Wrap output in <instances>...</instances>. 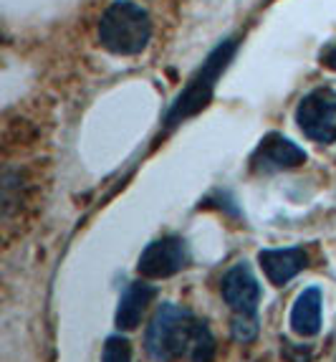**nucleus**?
<instances>
[{
	"label": "nucleus",
	"instance_id": "obj_10",
	"mask_svg": "<svg viewBox=\"0 0 336 362\" xmlns=\"http://www.w3.org/2000/svg\"><path fill=\"white\" fill-rule=\"evenodd\" d=\"M321 307H324V296L318 286H308L296 296L288 325L299 337H316L321 332Z\"/></svg>",
	"mask_w": 336,
	"mask_h": 362
},
{
	"label": "nucleus",
	"instance_id": "obj_4",
	"mask_svg": "<svg viewBox=\"0 0 336 362\" xmlns=\"http://www.w3.org/2000/svg\"><path fill=\"white\" fill-rule=\"evenodd\" d=\"M190 264V248L180 235H164L144 248L137 261V274L142 279H169Z\"/></svg>",
	"mask_w": 336,
	"mask_h": 362
},
{
	"label": "nucleus",
	"instance_id": "obj_1",
	"mask_svg": "<svg viewBox=\"0 0 336 362\" xmlns=\"http://www.w3.org/2000/svg\"><path fill=\"white\" fill-rule=\"evenodd\" d=\"M144 350L155 362H212L217 342L208 322L172 302H162L144 329Z\"/></svg>",
	"mask_w": 336,
	"mask_h": 362
},
{
	"label": "nucleus",
	"instance_id": "obj_11",
	"mask_svg": "<svg viewBox=\"0 0 336 362\" xmlns=\"http://www.w3.org/2000/svg\"><path fill=\"white\" fill-rule=\"evenodd\" d=\"M102 362H132V342L124 334H109L102 350Z\"/></svg>",
	"mask_w": 336,
	"mask_h": 362
},
{
	"label": "nucleus",
	"instance_id": "obj_8",
	"mask_svg": "<svg viewBox=\"0 0 336 362\" xmlns=\"http://www.w3.org/2000/svg\"><path fill=\"white\" fill-rule=\"evenodd\" d=\"M258 264L265 279L273 286H286L294 276H299L308 264V254L301 246L291 248H263L258 254Z\"/></svg>",
	"mask_w": 336,
	"mask_h": 362
},
{
	"label": "nucleus",
	"instance_id": "obj_13",
	"mask_svg": "<svg viewBox=\"0 0 336 362\" xmlns=\"http://www.w3.org/2000/svg\"><path fill=\"white\" fill-rule=\"evenodd\" d=\"M321 64H324V66H329L331 71H336V41L331 43L324 54H321Z\"/></svg>",
	"mask_w": 336,
	"mask_h": 362
},
{
	"label": "nucleus",
	"instance_id": "obj_6",
	"mask_svg": "<svg viewBox=\"0 0 336 362\" xmlns=\"http://www.w3.org/2000/svg\"><path fill=\"white\" fill-rule=\"evenodd\" d=\"M304 163H306V150L276 132L265 134L251 155V170L256 175H273L283 170H294Z\"/></svg>",
	"mask_w": 336,
	"mask_h": 362
},
{
	"label": "nucleus",
	"instance_id": "obj_9",
	"mask_svg": "<svg viewBox=\"0 0 336 362\" xmlns=\"http://www.w3.org/2000/svg\"><path fill=\"white\" fill-rule=\"evenodd\" d=\"M157 296V286L150 284V279H139L126 286L119 296L116 304L114 322L119 327V332H132L142 325V317L147 312V307L152 304V299Z\"/></svg>",
	"mask_w": 336,
	"mask_h": 362
},
{
	"label": "nucleus",
	"instance_id": "obj_7",
	"mask_svg": "<svg viewBox=\"0 0 336 362\" xmlns=\"http://www.w3.org/2000/svg\"><path fill=\"white\" fill-rule=\"evenodd\" d=\"M230 49H233V46H230ZM230 49H222V46H220V49H217L215 54L208 59L203 74L192 81L190 89H187L185 94L180 97V102L174 104L172 115H169V122L182 119V117H187L190 112H195V109L203 107L205 99L210 97V89H212V84H215V78H217V74H220V69H225V61H228Z\"/></svg>",
	"mask_w": 336,
	"mask_h": 362
},
{
	"label": "nucleus",
	"instance_id": "obj_5",
	"mask_svg": "<svg viewBox=\"0 0 336 362\" xmlns=\"http://www.w3.org/2000/svg\"><path fill=\"white\" fill-rule=\"evenodd\" d=\"M220 294L233 317H258L260 284L248 261H238L225 272L220 281Z\"/></svg>",
	"mask_w": 336,
	"mask_h": 362
},
{
	"label": "nucleus",
	"instance_id": "obj_12",
	"mask_svg": "<svg viewBox=\"0 0 336 362\" xmlns=\"http://www.w3.org/2000/svg\"><path fill=\"white\" fill-rule=\"evenodd\" d=\"M230 332H233L235 342H253L258 337L260 327H258V317H233V325H230Z\"/></svg>",
	"mask_w": 336,
	"mask_h": 362
},
{
	"label": "nucleus",
	"instance_id": "obj_3",
	"mask_svg": "<svg viewBox=\"0 0 336 362\" xmlns=\"http://www.w3.org/2000/svg\"><path fill=\"white\" fill-rule=\"evenodd\" d=\"M296 122L301 132L318 145L336 142V91L321 86L306 94L296 107Z\"/></svg>",
	"mask_w": 336,
	"mask_h": 362
},
{
	"label": "nucleus",
	"instance_id": "obj_2",
	"mask_svg": "<svg viewBox=\"0 0 336 362\" xmlns=\"http://www.w3.org/2000/svg\"><path fill=\"white\" fill-rule=\"evenodd\" d=\"M152 38V21L142 6L132 0H116L99 21V41L116 56H137Z\"/></svg>",
	"mask_w": 336,
	"mask_h": 362
}]
</instances>
